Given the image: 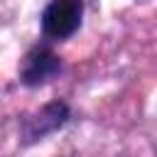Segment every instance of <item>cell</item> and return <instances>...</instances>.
Wrapping results in <instances>:
<instances>
[{
    "instance_id": "obj_1",
    "label": "cell",
    "mask_w": 157,
    "mask_h": 157,
    "mask_svg": "<svg viewBox=\"0 0 157 157\" xmlns=\"http://www.w3.org/2000/svg\"><path fill=\"white\" fill-rule=\"evenodd\" d=\"M81 15H83V2L81 0H52L49 7L44 10L42 27L49 37L64 39V37H69L78 29Z\"/></svg>"
},
{
    "instance_id": "obj_2",
    "label": "cell",
    "mask_w": 157,
    "mask_h": 157,
    "mask_svg": "<svg viewBox=\"0 0 157 157\" xmlns=\"http://www.w3.org/2000/svg\"><path fill=\"white\" fill-rule=\"evenodd\" d=\"M59 69V61L54 54L49 52H34L27 56L25 61V69H22V81L25 83H42L47 81L52 74H56Z\"/></svg>"
}]
</instances>
